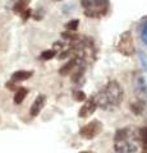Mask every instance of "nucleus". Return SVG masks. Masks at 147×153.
Listing matches in <instances>:
<instances>
[{
  "instance_id": "nucleus-1",
  "label": "nucleus",
  "mask_w": 147,
  "mask_h": 153,
  "mask_svg": "<svg viewBox=\"0 0 147 153\" xmlns=\"http://www.w3.org/2000/svg\"><path fill=\"white\" fill-rule=\"evenodd\" d=\"M140 144V131L134 126H127L116 130L114 137V149L116 153H136Z\"/></svg>"
},
{
  "instance_id": "nucleus-2",
  "label": "nucleus",
  "mask_w": 147,
  "mask_h": 153,
  "mask_svg": "<svg viewBox=\"0 0 147 153\" xmlns=\"http://www.w3.org/2000/svg\"><path fill=\"white\" fill-rule=\"evenodd\" d=\"M123 97H124V93L120 84L115 80H111L96 96H93V101L97 107L107 110L110 107L119 106L123 101Z\"/></svg>"
},
{
  "instance_id": "nucleus-3",
  "label": "nucleus",
  "mask_w": 147,
  "mask_h": 153,
  "mask_svg": "<svg viewBox=\"0 0 147 153\" xmlns=\"http://www.w3.org/2000/svg\"><path fill=\"white\" fill-rule=\"evenodd\" d=\"M83 12L90 18H100L106 16L110 8L109 0H81Z\"/></svg>"
},
{
  "instance_id": "nucleus-4",
  "label": "nucleus",
  "mask_w": 147,
  "mask_h": 153,
  "mask_svg": "<svg viewBox=\"0 0 147 153\" xmlns=\"http://www.w3.org/2000/svg\"><path fill=\"white\" fill-rule=\"evenodd\" d=\"M118 50L124 56H131L134 54V44L131 32H124L118 42Z\"/></svg>"
},
{
  "instance_id": "nucleus-5",
  "label": "nucleus",
  "mask_w": 147,
  "mask_h": 153,
  "mask_svg": "<svg viewBox=\"0 0 147 153\" xmlns=\"http://www.w3.org/2000/svg\"><path fill=\"white\" fill-rule=\"evenodd\" d=\"M101 130H102V124L98 120H93L81 129L79 134H81V137L84 138V139H93L97 134L101 133Z\"/></svg>"
},
{
  "instance_id": "nucleus-6",
  "label": "nucleus",
  "mask_w": 147,
  "mask_h": 153,
  "mask_svg": "<svg viewBox=\"0 0 147 153\" xmlns=\"http://www.w3.org/2000/svg\"><path fill=\"white\" fill-rule=\"evenodd\" d=\"M134 92L136 96L138 98V101H141L142 103H145L147 101V85L143 79V76H136L134 79Z\"/></svg>"
},
{
  "instance_id": "nucleus-7",
  "label": "nucleus",
  "mask_w": 147,
  "mask_h": 153,
  "mask_svg": "<svg viewBox=\"0 0 147 153\" xmlns=\"http://www.w3.org/2000/svg\"><path fill=\"white\" fill-rule=\"evenodd\" d=\"M45 102H46V96L45 94H40V96H37V98L35 100V102L32 103V106H31V116H37L40 112H41V110L42 107L45 106Z\"/></svg>"
},
{
  "instance_id": "nucleus-8",
  "label": "nucleus",
  "mask_w": 147,
  "mask_h": 153,
  "mask_svg": "<svg viewBox=\"0 0 147 153\" xmlns=\"http://www.w3.org/2000/svg\"><path fill=\"white\" fill-rule=\"evenodd\" d=\"M96 108H97V106H96V103H95V101H93V97H91L82 107H81L79 116L81 117H88L90 115H92L95 112V110Z\"/></svg>"
},
{
  "instance_id": "nucleus-9",
  "label": "nucleus",
  "mask_w": 147,
  "mask_h": 153,
  "mask_svg": "<svg viewBox=\"0 0 147 153\" xmlns=\"http://www.w3.org/2000/svg\"><path fill=\"white\" fill-rule=\"evenodd\" d=\"M32 75H34V71L32 70H18L16 73H13L12 80L13 82H23V80L30 79Z\"/></svg>"
},
{
  "instance_id": "nucleus-10",
  "label": "nucleus",
  "mask_w": 147,
  "mask_h": 153,
  "mask_svg": "<svg viewBox=\"0 0 147 153\" xmlns=\"http://www.w3.org/2000/svg\"><path fill=\"white\" fill-rule=\"evenodd\" d=\"M31 0H17L16 5L13 7V10L18 14H23L28 9V4Z\"/></svg>"
},
{
  "instance_id": "nucleus-11",
  "label": "nucleus",
  "mask_w": 147,
  "mask_h": 153,
  "mask_svg": "<svg viewBox=\"0 0 147 153\" xmlns=\"http://www.w3.org/2000/svg\"><path fill=\"white\" fill-rule=\"evenodd\" d=\"M27 94H28V89L27 88H25V87L18 88L17 92H16V96H14V103H17V105L22 103L23 100L27 97Z\"/></svg>"
},
{
  "instance_id": "nucleus-12",
  "label": "nucleus",
  "mask_w": 147,
  "mask_h": 153,
  "mask_svg": "<svg viewBox=\"0 0 147 153\" xmlns=\"http://www.w3.org/2000/svg\"><path fill=\"white\" fill-rule=\"evenodd\" d=\"M138 131H140V138H141V146L145 151H147V126L140 128Z\"/></svg>"
},
{
  "instance_id": "nucleus-13",
  "label": "nucleus",
  "mask_w": 147,
  "mask_h": 153,
  "mask_svg": "<svg viewBox=\"0 0 147 153\" xmlns=\"http://www.w3.org/2000/svg\"><path fill=\"white\" fill-rule=\"evenodd\" d=\"M55 55H56V50H54V49L46 50V51H44V52H42V54L40 55V59H41V60H50V59H53Z\"/></svg>"
},
{
  "instance_id": "nucleus-14",
  "label": "nucleus",
  "mask_w": 147,
  "mask_h": 153,
  "mask_svg": "<svg viewBox=\"0 0 147 153\" xmlns=\"http://www.w3.org/2000/svg\"><path fill=\"white\" fill-rule=\"evenodd\" d=\"M73 96H74V100L75 101H83V100H86V93L82 92V91H77L75 89L73 92Z\"/></svg>"
},
{
  "instance_id": "nucleus-15",
  "label": "nucleus",
  "mask_w": 147,
  "mask_h": 153,
  "mask_svg": "<svg viewBox=\"0 0 147 153\" xmlns=\"http://www.w3.org/2000/svg\"><path fill=\"white\" fill-rule=\"evenodd\" d=\"M141 38L142 41L145 42V44L147 45V21L142 25V28H141Z\"/></svg>"
},
{
  "instance_id": "nucleus-16",
  "label": "nucleus",
  "mask_w": 147,
  "mask_h": 153,
  "mask_svg": "<svg viewBox=\"0 0 147 153\" xmlns=\"http://www.w3.org/2000/svg\"><path fill=\"white\" fill-rule=\"evenodd\" d=\"M78 25H79V21H78V19H73V21H70L69 23H67V25H65V27H67V30H69V31H74V30H77Z\"/></svg>"
},
{
  "instance_id": "nucleus-17",
  "label": "nucleus",
  "mask_w": 147,
  "mask_h": 153,
  "mask_svg": "<svg viewBox=\"0 0 147 153\" xmlns=\"http://www.w3.org/2000/svg\"><path fill=\"white\" fill-rule=\"evenodd\" d=\"M7 87L10 89V91H17V88H16V84H14V82L12 80V82H8L7 83Z\"/></svg>"
},
{
  "instance_id": "nucleus-18",
  "label": "nucleus",
  "mask_w": 147,
  "mask_h": 153,
  "mask_svg": "<svg viewBox=\"0 0 147 153\" xmlns=\"http://www.w3.org/2000/svg\"><path fill=\"white\" fill-rule=\"evenodd\" d=\"M81 153H91V152H81Z\"/></svg>"
},
{
  "instance_id": "nucleus-19",
  "label": "nucleus",
  "mask_w": 147,
  "mask_h": 153,
  "mask_svg": "<svg viewBox=\"0 0 147 153\" xmlns=\"http://www.w3.org/2000/svg\"><path fill=\"white\" fill-rule=\"evenodd\" d=\"M55 1H61V0H55Z\"/></svg>"
}]
</instances>
